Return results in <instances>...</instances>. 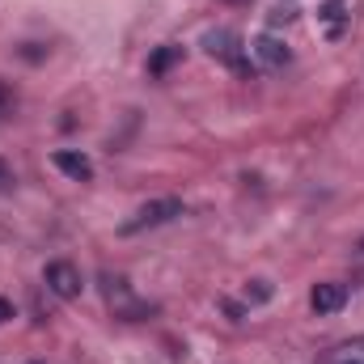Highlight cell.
Masks as SVG:
<instances>
[{"mask_svg":"<svg viewBox=\"0 0 364 364\" xmlns=\"http://www.w3.org/2000/svg\"><path fill=\"white\" fill-rule=\"evenodd\" d=\"M309 305H314V314H339V309L348 305V284H335V279H326V284H314V292H309Z\"/></svg>","mask_w":364,"mask_h":364,"instance_id":"5","label":"cell"},{"mask_svg":"<svg viewBox=\"0 0 364 364\" xmlns=\"http://www.w3.org/2000/svg\"><path fill=\"white\" fill-rule=\"evenodd\" d=\"M203 47H208V55H212V60L229 64L233 73H242V77H246V73H255L246 43H242L233 30H208V34H203Z\"/></svg>","mask_w":364,"mask_h":364,"instance_id":"1","label":"cell"},{"mask_svg":"<svg viewBox=\"0 0 364 364\" xmlns=\"http://www.w3.org/2000/svg\"><path fill=\"white\" fill-rule=\"evenodd\" d=\"M318 364H364V335H360V339L339 343V348H331Z\"/></svg>","mask_w":364,"mask_h":364,"instance_id":"8","label":"cell"},{"mask_svg":"<svg viewBox=\"0 0 364 364\" xmlns=\"http://www.w3.org/2000/svg\"><path fill=\"white\" fill-rule=\"evenodd\" d=\"M51 161H55V170H64L68 178H77V182L93 178V161L85 157V153H68V149H60V153H51Z\"/></svg>","mask_w":364,"mask_h":364,"instance_id":"7","label":"cell"},{"mask_svg":"<svg viewBox=\"0 0 364 364\" xmlns=\"http://www.w3.org/2000/svg\"><path fill=\"white\" fill-rule=\"evenodd\" d=\"M9 186H13V170L0 161V191H9Z\"/></svg>","mask_w":364,"mask_h":364,"instance_id":"12","label":"cell"},{"mask_svg":"<svg viewBox=\"0 0 364 364\" xmlns=\"http://www.w3.org/2000/svg\"><path fill=\"white\" fill-rule=\"evenodd\" d=\"M43 284L60 296V301H77L81 296V272L73 267V263H64V259H55V263H47V272H43Z\"/></svg>","mask_w":364,"mask_h":364,"instance_id":"4","label":"cell"},{"mask_svg":"<svg viewBox=\"0 0 364 364\" xmlns=\"http://www.w3.org/2000/svg\"><path fill=\"white\" fill-rule=\"evenodd\" d=\"M178 60H182V47H161V51L149 60V73H153V77H166Z\"/></svg>","mask_w":364,"mask_h":364,"instance_id":"10","label":"cell"},{"mask_svg":"<svg viewBox=\"0 0 364 364\" xmlns=\"http://www.w3.org/2000/svg\"><path fill=\"white\" fill-rule=\"evenodd\" d=\"M246 296H255V301H272V284H267V279H255V284L246 288Z\"/></svg>","mask_w":364,"mask_h":364,"instance_id":"11","label":"cell"},{"mask_svg":"<svg viewBox=\"0 0 364 364\" xmlns=\"http://www.w3.org/2000/svg\"><path fill=\"white\" fill-rule=\"evenodd\" d=\"M9 318H13V305H9V301L0 296V322H9Z\"/></svg>","mask_w":364,"mask_h":364,"instance_id":"13","label":"cell"},{"mask_svg":"<svg viewBox=\"0 0 364 364\" xmlns=\"http://www.w3.org/2000/svg\"><path fill=\"white\" fill-rule=\"evenodd\" d=\"M318 26H322V34H326V38H343V34H348V26H352L348 0H326V4L318 9Z\"/></svg>","mask_w":364,"mask_h":364,"instance_id":"6","label":"cell"},{"mask_svg":"<svg viewBox=\"0 0 364 364\" xmlns=\"http://www.w3.org/2000/svg\"><path fill=\"white\" fill-rule=\"evenodd\" d=\"M174 216H182V199H174V195H170V199H153V203H144L132 220H123V229H119V233H127V237H132V233H144V229L170 225Z\"/></svg>","mask_w":364,"mask_h":364,"instance_id":"2","label":"cell"},{"mask_svg":"<svg viewBox=\"0 0 364 364\" xmlns=\"http://www.w3.org/2000/svg\"><path fill=\"white\" fill-rule=\"evenodd\" d=\"M246 51H250V64L263 68V73H279V68H288V60H292V51H288L275 34H259Z\"/></svg>","mask_w":364,"mask_h":364,"instance_id":"3","label":"cell"},{"mask_svg":"<svg viewBox=\"0 0 364 364\" xmlns=\"http://www.w3.org/2000/svg\"><path fill=\"white\" fill-rule=\"evenodd\" d=\"M106 301H110V305H114V309H119L123 318H136V314H140V305H136V301L127 296L123 279H106Z\"/></svg>","mask_w":364,"mask_h":364,"instance_id":"9","label":"cell"}]
</instances>
